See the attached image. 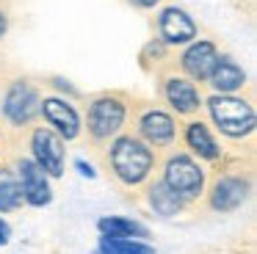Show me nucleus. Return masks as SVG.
Returning a JSON list of instances; mask_svg holds the SVG:
<instances>
[{
	"instance_id": "f257e3e1",
	"label": "nucleus",
	"mask_w": 257,
	"mask_h": 254,
	"mask_svg": "<svg viewBox=\"0 0 257 254\" xmlns=\"http://www.w3.org/2000/svg\"><path fill=\"white\" fill-rule=\"evenodd\" d=\"M45 80L12 69L0 83V155L3 163L25 155V136L39 121Z\"/></svg>"
},
{
	"instance_id": "f03ea898",
	"label": "nucleus",
	"mask_w": 257,
	"mask_h": 254,
	"mask_svg": "<svg viewBox=\"0 0 257 254\" xmlns=\"http://www.w3.org/2000/svg\"><path fill=\"white\" fill-rule=\"evenodd\" d=\"M202 113L213 127L227 149L243 155H254V136H257V105H254V86H246L235 94H207L202 102Z\"/></svg>"
},
{
	"instance_id": "7ed1b4c3",
	"label": "nucleus",
	"mask_w": 257,
	"mask_h": 254,
	"mask_svg": "<svg viewBox=\"0 0 257 254\" xmlns=\"http://www.w3.org/2000/svg\"><path fill=\"white\" fill-rule=\"evenodd\" d=\"M254 193V155L229 152L207 169V185L202 196V207L216 215L238 213Z\"/></svg>"
},
{
	"instance_id": "20e7f679",
	"label": "nucleus",
	"mask_w": 257,
	"mask_h": 254,
	"mask_svg": "<svg viewBox=\"0 0 257 254\" xmlns=\"http://www.w3.org/2000/svg\"><path fill=\"white\" fill-rule=\"evenodd\" d=\"M97 155H100V166L108 174V180L122 193H141L158 171V152L130 130L119 133Z\"/></svg>"
},
{
	"instance_id": "39448f33",
	"label": "nucleus",
	"mask_w": 257,
	"mask_h": 254,
	"mask_svg": "<svg viewBox=\"0 0 257 254\" xmlns=\"http://www.w3.org/2000/svg\"><path fill=\"white\" fill-rule=\"evenodd\" d=\"M136 94L124 91V88H102V91L86 94L83 102V141L91 152H100L105 144H111L119 133L127 130L130 108H133Z\"/></svg>"
},
{
	"instance_id": "423d86ee",
	"label": "nucleus",
	"mask_w": 257,
	"mask_h": 254,
	"mask_svg": "<svg viewBox=\"0 0 257 254\" xmlns=\"http://www.w3.org/2000/svg\"><path fill=\"white\" fill-rule=\"evenodd\" d=\"M158 180L188 207H196L205 196L207 185V166H202L194 155L174 147L169 152L158 155Z\"/></svg>"
},
{
	"instance_id": "0eeeda50",
	"label": "nucleus",
	"mask_w": 257,
	"mask_h": 254,
	"mask_svg": "<svg viewBox=\"0 0 257 254\" xmlns=\"http://www.w3.org/2000/svg\"><path fill=\"white\" fill-rule=\"evenodd\" d=\"M127 130L133 136H139L158 155L180 147V119L172 110L163 108L158 99H141V97L133 99Z\"/></svg>"
},
{
	"instance_id": "6e6552de",
	"label": "nucleus",
	"mask_w": 257,
	"mask_h": 254,
	"mask_svg": "<svg viewBox=\"0 0 257 254\" xmlns=\"http://www.w3.org/2000/svg\"><path fill=\"white\" fill-rule=\"evenodd\" d=\"M152 80H155L158 102H161L166 110H172L177 119L202 116V102H205L202 86H196L194 80H188V77L177 69L174 55L161 66V69L152 72Z\"/></svg>"
},
{
	"instance_id": "1a4fd4ad",
	"label": "nucleus",
	"mask_w": 257,
	"mask_h": 254,
	"mask_svg": "<svg viewBox=\"0 0 257 254\" xmlns=\"http://www.w3.org/2000/svg\"><path fill=\"white\" fill-rule=\"evenodd\" d=\"M25 149H28V158L45 171L50 180H58V177L67 171V141L61 136L50 130L47 124L36 121L34 127L25 136Z\"/></svg>"
},
{
	"instance_id": "9d476101",
	"label": "nucleus",
	"mask_w": 257,
	"mask_h": 254,
	"mask_svg": "<svg viewBox=\"0 0 257 254\" xmlns=\"http://www.w3.org/2000/svg\"><path fill=\"white\" fill-rule=\"evenodd\" d=\"M39 121L50 127L56 136H61L67 144L80 141V136H83V116H80V108L75 105V99L61 97V94H56V91L42 94Z\"/></svg>"
},
{
	"instance_id": "9b49d317",
	"label": "nucleus",
	"mask_w": 257,
	"mask_h": 254,
	"mask_svg": "<svg viewBox=\"0 0 257 254\" xmlns=\"http://www.w3.org/2000/svg\"><path fill=\"white\" fill-rule=\"evenodd\" d=\"M180 144L188 155H194L202 166L213 169L216 163H221V158L227 155V147L221 144V138L213 133V127L207 124L205 116H191V119H180Z\"/></svg>"
},
{
	"instance_id": "f8f14e48",
	"label": "nucleus",
	"mask_w": 257,
	"mask_h": 254,
	"mask_svg": "<svg viewBox=\"0 0 257 254\" xmlns=\"http://www.w3.org/2000/svg\"><path fill=\"white\" fill-rule=\"evenodd\" d=\"M152 28H155V39H161V42L166 44L169 50H174V53L199 36V22L177 3L161 6L155 20H152Z\"/></svg>"
},
{
	"instance_id": "ddd939ff",
	"label": "nucleus",
	"mask_w": 257,
	"mask_h": 254,
	"mask_svg": "<svg viewBox=\"0 0 257 254\" xmlns=\"http://www.w3.org/2000/svg\"><path fill=\"white\" fill-rule=\"evenodd\" d=\"M218 53H221V50H218V44L213 42V39L196 36L194 42L180 47V53H174V64H177V69L183 72L188 80H194L196 86H205V80L210 77L213 66H216Z\"/></svg>"
},
{
	"instance_id": "4468645a",
	"label": "nucleus",
	"mask_w": 257,
	"mask_h": 254,
	"mask_svg": "<svg viewBox=\"0 0 257 254\" xmlns=\"http://www.w3.org/2000/svg\"><path fill=\"white\" fill-rule=\"evenodd\" d=\"M14 177L20 182V191L28 207H45L53 202V188H50V177L28 158V155H17L14 160H9Z\"/></svg>"
},
{
	"instance_id": "2eb2a0df",
	"label": "nucleus",
	"mask_w": 257,
	"mask_h": 254,
	"mask_svg": "<svg viewBox=\"0 0 257 254\" xmlns=\"http://www.w3.org/2000/svg\"><path fill=\"white\" fill-rule=\"evenodd\" d=\"M246 86H249L246 69L229 53H218L216 66H213L210 77L205 80V88L210 94H235V91H243Z\"/></svg>"
},
{
	"instance_id": "dca6fc26",
	"label": "nucleus",
	"mask_w": 257,
	"mask_h": 254,
	"mask_svg": "<svg viewBox=\"0 0 257 254\" xmlns=\"http://www.w3.org/2000/svg\"><path fill=\"white\" fill-rule=\"evenodd\" d=\"M141 193H144L150 210L155 215H161V218H174V215H180L185 210V204L180 202V199L174 196V193L169 191V188L163 185L158 177H152V180L144 185V191H141Z\"/></svg>"
},
{
	"instance_id": "f3484780",
	"label": "nucleus",
	"mask_w": 257,
	"mask_h": 254,
	"mask_svg": "<svg viewBox=\"0 0 257 254\" xmlns=\"http://www.w3.org/2000/svg\"><path fill=\"white\" fill-rule=\"evenodd\" d=\"M97 229H100V235H108V237H136V240L150 237V229L141 221L124 218V215H102L97 221Z\"/></svg>"
},
{
	"instance_id": "a211bd4d",
	"label": "nucleus",
	"mask_w": 257,
	"mask_h": 254,
	"mask_svg": "<svg viewBox=\"0 0 257 254\" xmlns=\"http://www.w3.org/2000/svg\"><path fill=\"white\" fill-rule=\"evenodd\" d=\"M25 207L23 191H20V182L14 177L12 166L3 163L0 166V213H17Z\"/></svg>"
},
{
	"instance_id": "6ab92c4d",
	"label": "nucleus",
	"mask_w": 257,
	"mask_h": 254,
	"mask_svg": "<svg viewBox=\"0 0 257 254\" xmlns=\"http://www.w3.org/2000/svg\"><path fill=\"white\" fill-rule=\"evenodd\" d=\"M97 248H100V254H155V246H150L147 240H136V237L100 235Z\"/></svg>"
},
{
	"instance_id": "aec40b11",
	"label": "nucleus",
	"mask_w": 257,
	"mask_h": 254,
	"mask_svg": "<svg viewBox=\"0 0 257 254\" xmlns=\"http://www.w3.org/2000/svg\"><path fill=\"white\" fill-rule=\"evenodd\" d=\"M172 55H174V50H169L166 44L161 42V39L152 36L150 42H147L144 47L139 50V66L147 72V75H152V72L161 69V66L166 64L169 58H172Z\"/></svg>"
},
{
	"instance_id": "412c9836",
	"label": "nucleus",
	"mask_w": 257,
	"mask_h": 254,
	"mask_svg": "<svg viewBox=\"0 0 257 254\" xmlns=\"http://www.w3.org/2000/svg\"><path fill=\"white\" fill-rule=\"evenodd\" d=\"M12 28V0H0V42L6 39Z\"/></svg>"
},
{
	"instance_id": "4be33fe9",
	"label": "nucleus",
	"mask_w": 257,
	"mask_h": 254,
	"mask_svg": "<svg viewBox=\"0 0 257 254\" xmlns=\"http://www.w3.org/2000/svg\"><path fill=\"white\" fill-rule=\"evenodd\" d=\"M124 3L139 9V11H152V9H158V6H163V0H124Z\"/></svg>"
},
{
	"instance_id": "5701e85b",
	"label": "nucleus",
	"mask_w": 257,
	"mask_h": 254,
	"mask_svg": "<svg viewBox=\"0 0 257 254\" xmlns=\"http://www.w3.org/2000/svg\"><path fill=\"white\" fill-rule=\"evenodd\" d=\"M9 240H12V226H9V221L0 215V246H6Z\"/></svg>"
},
{
	"instance_id": "b1692460",
	"label": "nucleus",
	"mask_w": 257,
	"mask_h": 254,
	"mask_svg": "<svg viewBox=\"0 0 257 254\" xmlns=\"http://www.w3.org/2000/svg\"><path fill=\"white\" fill-rule=\"evenodd\" d=\"M9 72H12V69H6V66H3V64H0V83H3V80H6V75H9Z\"/></svg>"
},
{
	"instance_id": "393cba45",
	"label": "nucleus",
	"mask_w": 257,
	"mask_h": 254,
	"mask_svg": "<svg viewBox=\"0 0 257 254\" xmlns=\"http://www.w3.org/2000/svg\"><path fill=\"white\" fill-rule=\"evenodd\" d=\"M0 166H3V155H0Z\"/></svg>"
},
{
	"instance_id": "a878e982",
	"label": "nucleus",
	"mask_w": 257,
	"mask_h": 254,
	"mask_svg": "<svg viewBox=\"0 0 257 254\" xmlns=\"http://www.w3.org/2000/svg\"><path fill=\"white\" fill-rule=\"evenodd\" d=\"M218 254H221V251H218Z\"/></svg>"
}]
</instances>
